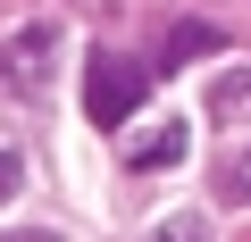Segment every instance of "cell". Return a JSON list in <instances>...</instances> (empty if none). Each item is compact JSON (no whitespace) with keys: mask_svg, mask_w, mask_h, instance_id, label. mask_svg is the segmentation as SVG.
Returning <instances> with one entry per match:
<instances>
[{"mask_svg":"<svg viewBox=\"0 0 251 242\" xmlns=\"http://www.w3.org/2000/svg\"><path fill=\"white\" fill-rule=\"evenodd\" d=\"M143 92H151V67L117 59V50H92V67H84V117L92 126H126L143 109Z\"/></svg>","mask_w":251,"mask_h":242,"instance_id":"6da1fadb","label":"cell"},{"mask_svg":"<svg viewBox=\"0 0 251 242\" xmlns=\"http://www.w3.org/2000/svg\"><path fill=\"white\" fill-rule=\"evenodd\" d=\"M184 159V117H168V126H143V142H126V167L134 176H159Z\"/></svg>","mask_w":251,"mask_h":242,"instance_id":"7a4b0ae2","label":"cell"},{"mask_svg":"<svg viewBox=\"0 0 251 242\" xmlns=\"http://www.w3.org/2000/svg\"><path fill=\"white\" fill-rule=\"evenodd\" d=\"M42 59H50V25H25L9 42V92H42Z\"/></svg>","mask_w":251,"mask_h":242,"instance_id":"3957f363","label":"cell"},{"mask_svg":"<svg viewBox=\"0 0 251 242\" xmlns=\"http://www.w3.org/2000/svg\"><path fill=\"white\" fill-rule=\"evenodd\" d=\"M209 117H226V126L251 117V67H226V75L209 84Z\"/></svg>","mask_w":251,"mask_h":242,"instance_id":"277c9868","label":"cell"},{"mask_svg":"<svg viewBox=\"0 0 251 242\" xmlns=\"http://www.w3.org/2000/svg\"><path fill=\"white\" fill-rule=\"evenodd\" d=\"M201 50H218V25H168V67L176 59H201Z\"/></svg>","mask_w":251,"mask_h":242,"instance_id":"5b68a950","label":"cell"},{"mask_svg":"<svg viewBox=\"0 0 251 242\" xmlns=\"http://www.w3.org/2000/svg\"><path fill=\"white\" fill-rule=\"evenodd\" d=\"M226 200H251V142L226 159Z\"/></svg>","mask_w":251,"mask_h":242,"instance_id":"8992f818","label":"cell"},{"mask_svg":"<svg viewBox=\"0 0 251 242\" xmlns=\"http://www.w3.org/2000/svg\"><path fill=\"white\" fill-rule=\"evenodd\" d=\"M151 242H209V225H201V217H168Z\"/></svg>","mask_w":251,"mask_h":242,"instance_id":"52a82bcc","label":"cell"},{"mask_svg":"<svg viewBox=\"0 0 251 242\" xmlns=\"http://www.w3.org/2000/svg\"><path fill=\"white\" fill-rule=\"evenodd\" d=\"M0 200H17V159L0 151Z\"/></svg>","mask_w":251,"mask_h":242,"instance_id":"ba28073f","label":"cell"},{"mask_svg":"<svg viewBox=\"0 0 251 242\" xmlns=\"http://www.w3.org/2000/svg\"><path fill=\"white\" fill-rule=\"evenodd\" d=\"M9 242H59V234H9Z\"/></svg>","mask_w":251,"mask_h":242,"instance_id":"9c48e42d","label":"cell"}]
</instances>
